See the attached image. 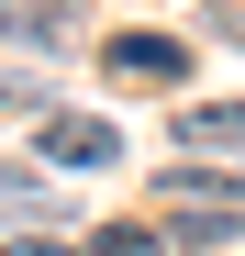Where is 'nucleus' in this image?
I'll list each match as a JSON object with an SVG mask.
<instances>
[{
  "label": "nucleus",
  "mask_w": 245,
  "mask_h": 256,
  "mask_svg": "<svg viewBox=\"0 0 245 256\" xmlns=\"http://www.w3.org/2000/svg\"><path fill=\"white\" fill-rule=\"evenodd\" d=\"M100 67H112V78H134V90H145V78H156V90H178V78H190V45H178V34H112Z\"/></svg>",
  "instance_id": "f257e3e1"
},
{
  "label": "nucleus",
  "mask_w": 245,
  "mask_h": 256,
  "mask_svg": "<svg viewBox=\"0 0 245 256\" xmlns=\"http://www.w3.org/2000/svg\"><path fill=\"white\" fill-rule=\"evenodd\" d=\"M156 200H212V212H234V200H245V167H168Z\"/></svg>",
  "instance_id": "20e7f679"
},
{
  "label": "nucleus",
  "mask_w": 245,
  "mask_h": 256,
  "mask_svg": "<svg viewBox=\"0 0 245 256\" xmlns=\"http://www.w3.org/2000/svg\"><path fill=\"white\" fill-rule=\"evenodd\" d=\"M0 256H90V245H56V234H12Z\"/></svg>",
  "instance_id": "0eeeda50"
},
{
  "label": "nucleus",
  "mask_w": 245,
  "mask_h": 256,
  "mask_svg": "<svg viewBox=\"0 0 245 256\" xmlns=\"http://www.w3.org/2000/svg\"><path fill=\"white\" fill-rule=\"evenodd\" d=\"M45 156H56V167H122V134H112L100 112H78V122L56 112V122H45Z\"/></svg>",
  "instance_id": "7ed1b4c3"
},
{
  "label": "nucleus",
  "mask_w": 245,
  "mask_h": 256,
  "mask_svg": "<svg viewBox=\"0 0 245 256\" xmlns=\"http://www.w3.org/2000/svg\"><path fill=\"white\" fill-rule=\"evenodd\" d=\"M90 256H168V234H145V223H112Z\"/></svg>",
  "instance_id": "423d86ee"
},
{
  "label": "nucleus",
  "mask_w": 245,
  "mask_h": 256,
  "mask_svg": "<svg viewBox=\"0 0 245 256\" xmlns=\"http://www.w3.org/2000/svg\"><path fill=\"white\" fill-rule=\"evenodd\" d=\"M78 0H0V34H12V45H34V56H67L78 45Z\"/></svg>",
  "instance_id": "f03ea898"
},
{
  "label": "nucleus",
  "mask_w": 245,
  "mask_h": 256,
  "mask_svg": "<svg viewBox=\"0 0 245 256\" xmlns=\"http://www.w3.org/2000/svg\"><path fill=\"white\" fill-rule=\"evenodd\" d=\"M178 145H245V100H200V112H178Z\"/></svg>",
  "instance_id": "39448f33"
}]
</instances>
